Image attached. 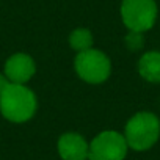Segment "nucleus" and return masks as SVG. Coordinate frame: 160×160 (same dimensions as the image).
<instances>
[{"mask_svg":"<svg viewBox=\"0 0 160 160\" xmlns=\"http://www.w3.org/2000/svg\"><path fill=\"white\" fill-rule=\"evenodd\" d=\"M129 146L122 133L116 130H104L90 143L88 160H124Z\"/></svg>","mask_w":160,"mask_h":160,"instance_id":"39448f33","label":"nucleus"},{"mask_svg":"<svg viewBox=\"0 0 160 160\" xmlns=\"http://www.w3.org/2000/svg\"><path fill=\"white\" fill-rule=\"evenodd\" d=\"M74 69L83 82L90 85H101L112 74V61L102 50L91 47L77 53L74 60Z\"/></svg>","mask_w":160,"mask_h":160,"instance_id":"7ed1b4c3","label":"nucleus"},{"mask_svg":"<svg viewBox=\"0 0 160 160\" xmlns=\"http://www.w3.org/2000/svg\"><path fill=\"white\" fill-rule=\"evenodd\" d=\"M57 151L61 160H88L90 144L77 132H66L58 138Z\"/></svg>","mask_w":160,"mask_h":160,"instance_id":"0eeeda50","label":"nucleus"},{"mask_svg":"<svg viewBox=\"0 0 160 160\" xmlns=\"http://www.w3.org/2000/svg\"><path fill=\"white\" fill-rule=\"evenodd\" d=\"M93 42H94V39H93L91 30L83 28V27H78V28L72 30L71 35H69V46L77 53L91 49L93 47Z\"/></svg>","mask_w":160,"mask_h":160,"instance_id":"1a4fd4ad","label":"nucleus"},{"mask_svg":"<svg viewBox=\"0 0 160 160\" xmlns=\"http://www.w3.org/2000/svg\"><path fill=\"white\" fill-rule=\"evenodd\" d=\"M124 42L126 46L129 47V50L132 52H137L140 49H143L144 46V38H143V33H138V32H129L124 38Z\"/></svg>","mask_w":160,"mask_h":160,"instance_id":"9d476101","label":"nucleus"},{"mask_svg":"<svg viewBox=\"0 0 160 160\" xmlns=\"http://www.w3.org/2000/svg\"><path fill=\"white\" fill-rule=\"evenodd\" d=\"M138 74L149 83H160V52L149 50L138 60Z\"/></svg>","mask_w":160,"mask_h":160,"instance_id":"6e6552de","label":"nucleus"},{"mask_svg":"<svg viewBox=\"0 0 160 160\" xmlns=\"http://www.w3.org/2000/svg\"><path fill=\"white\" fill-rule=\"evenodd\" d=\"M3 72H5V75L8 77V80H10L11 83L25 85L28 80L35 75L36 64H35V60L28 53L18 52V53L11 55L5 61Z\"/></svg>","mask_w":160,"mask_h":160,"instance_id":"423d86ee","label":"nucleus"},{"mask_svg":"<svg viewBox=\"0 0 160 160\" xmlns=\"http://www.w3.org/2000/svg\"><path fill=\"white\" fill-rule=\"evenodd\" d=\"M10 83H11V82L8 80V77H7L5 74H0V94L7 90V87H8Z\"/></svg>","mask_w":160,"mask_h":160,"instance_id":"9b49d317","label":"nucleus"},{"mask_svg":"<svg viewBox=\"0 0 160 160\" xmlns=\"http://www.w3.org/2000/svg\"><path fill=\"white\" fill-rule=\"evenodd\" d=\"M122 135L129 149L149 151L160 138V119L152 112H138L126 122Z\"/></svg>","mask_w":160,"mask_h":160,"instance_id":"f03ea898","label":"nucleus"},{"mask_svg":"<svg viewBox=\"0 0 160 160\" xmlns=\"http://www.w3.org/2000/svg\"><path fill=\"white\" fill-rule=\"evenodd\" d=\"M119 14L129 32L144 33L155 25L158 8L155 0H122Z\"/></svg>","mask_w":160,"mask_h":160,"instance_id":"20e7f679","label":"nucleus"},{"mask_svg":"<svg viewBox=\"0 0 160 160\" xmlns=\"http://www.w3.org/2000/svg\"><path fill=\"white\" fill-rule=\"evenodd\" d=\"M38 108L35 93L21 83H10L0 94V113L11 122L22 124L30 121Z\"/></svg>","mask_w":160,"mask_h":160,"instance_id":"f257e3e1","label":"nucleus"}]
</instances>
